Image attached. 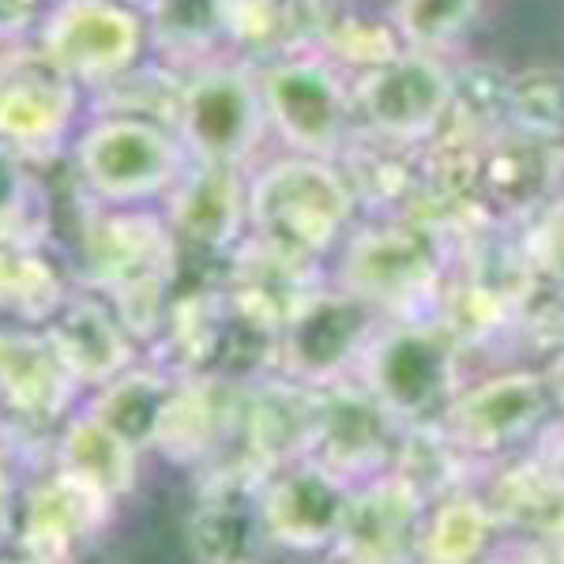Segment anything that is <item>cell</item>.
<instances>
[{
  "label": "cell",
  "mask_w": 564,
  "mask_h": 564,
  "mask_svg": "<svg viewBox=\"0 0 564 564\" xmlns=\"http://www.w3.org/2000/svg\"><path fill=\"white\" fill-rule=\"evenodd\" d=\"M350 218V188L321 159L268 166L249 188V223L275 257L302 263L327 252Z\"/></svg>",
  "instance_id": "obj_1"
},
{
  "label": "cell",
  "mask_w": 564,
  "mask_h": 564,
  "mask_svg": "<svg viewBox=\"0 0 564 564\" xmlns=\"http://www.w3.org/2000/svg\"><path fill=\"white\" fill-rule=\"evenodd\" d=\"M90 279L109 294L129 332H151L177 271V238L154 215H106L87 226Z\"/></svg>",
  "instance_id": "obj_2"
},
{
  "label": "cell",
  "mask_w": 564,
  "mask_h": 564,
  "mask_svg": "<svg viewBox=\"0 0 564 564\" xmlns=\"http://www.w3.org/2000/svg\"><path fill=\"white\" fill-rule=\"evenodd\" d=\"M31 39L72 84L109 87L140 61L148 15L121 0H45Z\"/></svg>",
  "instance_id": "obj_3"
},
{
  "label": "cell",
  "mask_w": 564,
  "mask_h": 564,
  "mask_svg": "<svg viewBox=\"0 0 564 564\" xmlns=\"http://www.w3.org/2000/svg\"><path fill=\"white\" fill-rule=\"evenodd\" d=\"M185 159L177 135L143 117H98L76 140L79 181L90 196L117 207L170 193L188 170Z\"/></svg>",
  "instance_id": "obj_4"
},
{
  "label": "cell",
  "mask_w": 564,
  "mask_h": 564,
  "mask_svg": "<svg viewBox=\"0 0 564 564\" xmlns=\"http://www.w3.org/2000/svg\"><path fill=\"white\" fill-rule=\"evenodd\" d=\"M79 90L31 34L0 39V143L26 162L61 151L76 124Z\"/></svg>",
  "instance_id": "obj_5"
},
{
  "label": "cell",
  "mask_w": 564,
  "mask_h": 564,
  "mask_svg": "<svg viewBox=\"0 0 564 564\" xmlns=\"http://www.w3.org/2000/svg\"><path fill=\"white\" fill-rule=\"evenodd\" d=\"M174 129L181 148L207 166L238 170L268 129L260 79L241 68H199L181 84Z\"/></svg>",
  "instance_id": "obj_6"
},
{
  "label": "cell",
  "mask_w": 564,
  "mask_h": 564,
  "mask_svg": "<svg viewBox=\"0 0 564 564\" xmlns=\"http://www.w3.org/2000/svg\"><path fill=\"white\" fill-rule=\"evenodd\" d=\"M366 384L380 411L430 414L456 384V339L441 327H395L366 350Z\"/></svg>",
  "instance_id": "obj_7"
},
{
  "label": "cell",
  "mask_w": 564,
  "mask_h": 564,
  "mask_svg": "<svg viewBox=\"0 0 564 564\" xmlns=\"http://www.w3.org/2000/svg\"><path fill=\"white\" fill-rule=\"evenodd\" d=\"M372 308L354 294H305L279 332V366L297 384H332L369 350Z\"/></svg>",
  "instance_id": "obj_8"
},
{
  "label": "cell",
  "mask_w": 564,
  "mask_h": 564,
  "mask_svg": "<svg viewBox=\"0 0 564 564\" xmlns=\"http://www.w3.org/2000/svg\"><path fill=\"white\" fill-rule=\"evenodd\" d=\"M354 494L324 463H290L282 475L263 489L260 523L271 542L294 553H313L339 542L350 516Z\"/></svg>",
  "instance_id": "obj_9"
},
{
  "label": "cell",
  "mask_w": 564,
  "mask_h": 564,
  "mask_svg": "<svg viewBox=\"0 0 564 564\" xmlns=\"http://www.w3.org/2000/svg\"><path fill=\"white\" fill-rule=\"evenodd\" d=\"M268 124L305 159L339 148L347 129V95L339 79L313 61H282L260 76Z\"/></svg>",
  "instance_id": "obj_10"
},
{
  "label": "cell",
  "mask_w": 564,
  "mask_h": 564,
  "mask_svg": "<svg viewBox=\"0 0 564 564\" xmlns=\"http://www.w3.org/2000/svg\"><path fill=\"white\" fill-rule=\"evenodd\" d=\"M550 380L539 372H500L448 403L444 422L463 448L497 452L527 436L550 411Z\"/></svg>",
  "instance_id": "obj_11"
},
{
  "label": "cell",
  "mask_w": 564,
  "mask_h": 564,
  "mask_svg": "<svg viewBox=\"0 0 564 564\" xmlns=\"http://www.w3.org/2000/svg\"><path fill=\"white\" fill-rule=\"evenodd\" d=\"M448 102V76L425 57L380 61L361 87V109H366L369 124L395 140L430 135L441 124Z\"/></svg>",
  "instance_id": "obj_12"
},
{
  "label": "cell",
  "mask_w": 564,
  "mask_h": 564,
  "mask_svg": "<svg viewBox=\"0 0 564 564\" xmlns=\"http://www.w3.org/2000/svg\"><path fill=\"white\" fill-rule=\"evenodd\" d=\"M417 520L422 489L406 475H384L350 500L347 527L335 545L350 564H403L414 550Z\"/></svg>",
  "instance_id": "obj_13"
},
{
  "label": "cell",
  "mask_w": 564,
  "mask_h": 564,
  "mask_svg": "<svg viewBox=\"0 0 564 564\" xmlns=\"http://www.w3.org/2000/svg\"><path fill=\"white\" fill-rule=\"evenodd\" d=\"M53 350L76 384H113L132 366V339L113 305L98 297H65L50 327Z\"/></svg>",
  "instance_id": "obj_14"
},
{
  "label": "cell",
  "mask_w": 564,
  "mask_h": 564,
  "mask_svg": "<svg viewBox=\"0 0 564 564\" xmlns=\"http://www.w3.org/2000/svg\"><path fill=\"white\" fill-rule=\"evenodd\" d=\"M249 223V193L241 188L238 170L188 166L174 188H170V230L177 241L204 252H223L241 238Z\"/></svg>",
  "instance_id": "obj_15"
},
{
  "label": "cell",
  "mask_w": 564,
  "mask_h": 564,
  "mask_svg": "<svg viewBox=\"0 0 564 564\" xmlns=\"http://www.w3.org/2000/svg\"><path fill=\"white\" fill-rule=\"evenodd\" d=\"M109 497L95 486L61 470L57 478L42 481L26 500L23 516V557L39 564H65L79 539L102 527Z\"/></svg>",
  "instance_id": "obj_16"
},
{
  "label": "cell",
  "mask_w": 564,
  "mask_h": 564,
  "mask_svg": "<svg viewBox=\"0 0 564 564\" xmlns=\"http://www.w3.org/2000/svg\"><path fill=\"white\" fill-rule=\"evenodd\" d=\"M347 294L372 305H411L433 286V257L411 234H369L354 241L343 263Z\"/></svg>",
  "instance_id": "obj_17"
},
{
  "label": "cell",
  "mask_w": 564,
  "mask_h": 564,
  "mask_svg": "<svg viewBox=\"0 0 564 564\" xmlns=\"http://www.w3.org/2000/svg\"><path fill=\"white\" fill-rule=\"evenodd\" d=\"M76 380L61 366L50 335L0 327V399L12 411L31 417H53L65 411Z\"/></svg>",
  "instance_id": "obj_18"
},
{
  "label": "cell",
  "mask_w": 564,
  "mask_h": 564,
  "mask_svg": "<svg viewBox=\"0 0 564 564\" xmlns=\"http://www.w3.org/2000/svg\"><path fill=\"white\" fill-rule=\"evenodd\" d=\"M316 422H321V399L308 395V388L271 384L249 406V444L263 463L282 467L313 452Z\"/></svg>",
  "instance_id": "obj_19"
},
{
  "label": "cell",
  "mask_w": 564,
  "mask_h": 564,
  "mask_svg": "<svg viewBox=\"0 0 564 564\" xmlns=\"http://www.w3.org/2000/svg\"><path fill=\"white\" fill-rule=\"evenodd\" d=\"M313 452L327 470L343 478V470H361L384 452V433H380V403L361 391H339V395L321 403V422H316Z\"/></svg>",
  "instance_id": "obj_20"
},
{
  "label": "cell",
  "mask_w": 564,
  "mask_h": 564,
  "mask_svg": "<svg viewBox=\"0 0 564 564\" xmlns=\"http://www.w3.org/2000/svg\"><path fill=\"white\" fill-rule=\"evenodd\" d=\"M61 463H65L61 467L65 475L95 486L109 500L129 494L135 481V448L95 414L68 425L65 441H61Z\"/></svg>",
  "instance_id": "obj_21"
},
{
  "label": "cell",
  "mask_w": 564,
  "mask_h": 564,
  "mask_svg": "<svg viewBox=\"0 0 564 564\" xmlns=\"http://www.w3.org/2000/svg\"><path fill=\"white\" fill-rule=\"evenodd\" d=\"M170 399H174V388H170L166 377L148 369H129L113 384H106L102 399L95 406V417L106 422L113 433H121L140 452L159 441V425Z\"/></svg>",
  "instance_id": "obj_22"
},
{
  "label": "cell",
  "mask_w": 564,
  "mask_h": 564,
  "mask_svg": "<svg viewBox=\"0 0 564 564\" xmlns=\"http://www.w3.org/2000/svg\"><path fill=\"white\" fill-rule=\"evenodd\" d=\"M50 234V196H45L34 162L0 143V245L42 249Z\"/></svg>",
  "instance_id": "obj_23"
},
{
  "label": "cell",
  "mask_w": 564,
  "mask_h": 564,
  "mask_svg": "<svg viewBox=\"0 0 564 564\" xmlns=\"http://www.w3.org/2000/svg\"><path fill=\"white\" fill-rule=\"evenodd\" d=\"M263 523L260 508L252 512L238 497H212L193 516V550L199 564H249L252 550H257Z\"/></svg>",
  "instance_id": "obj_24"
},
{
  "label": "cell",
  "mask_w": 564,
  "mask_h": 564,
  "mask_svg": "<svg viewBox=\"0 0 564 564\" xmlns=\"http://www.w3.org/2000/svg\"><path fill=\"white\" fill-rule=\"evenodd\" d=\"M65 305V286L39 249L0 245V308L23 321H53Z\"/></svg>",
  "instance_id": "obj_25"
},
{
  "label": "cell",
  "mask_w": 564,
  "mask_h": 564,
  "mask_svg": "<svg viewBox=\"0 0 564 564\" xmlns=\"http://www.w3.org/2000/svg\"><path fill=\"white\" fill-rule=\"evenodd\" d=\"M226 430V406L212 384H188L174 391L159 425V448L174 459H196L215 448L218 433Z\"/></svg>",
  "instance_id": "obj_26"
},
{
  "label": "cell",
  "mask_w": 564,
  "mask_h": 564,
  "mask_svg": "<svg viewBox=\"0 0 564 564\" xmlns=\"http://www.w3.org/2000/svg\"><path fill=\"white\" fill-rule=\"evenodd\" d=\"M494 534V516L475 497H452L433 512L422 534L425 564H475Z\"/></svg>",
  "instance_id": "obj_27"
},
{
  "label": "cell",
  "mask_w": 564,
  "mask_h": 564,
  "mask_svg": "<svg viewBox=\"0 0 564 564\" xmlns=\"http://www.w3.org/2000/svg\"><path fill=\"white\" fill-rule=\"evenodd\" d=\"M226 31V0H154L148 12V39L174 57H188Z\"/></svg>",
  "instance_id": "obj_28"
},
{
  "label": "cell",
  "mask_w": 564,
  "mask_h": 564,
  "mask_svg": "<svg viewBox=\"0 0 564 564\" xmlns=\"http://www.w3.org/2000/svg\"><path fill=\"white\" fill-rule=\"evenodd\" d=\"M475 12V0H406L399 23L414 42H444Z\"/></svg>",
  "instance_id": "obj_29"
},
{
  "label": "cell",
  "mask_w": 564,
  "mask_h": 564,
  "mask_svg": "<svg viewBox=\"0 0 564 564\" xmlns=\"http://www.w3.org/2000/svg\"><path fill=\"white\" fill-rule=\"evenodd\" d=\"M527 249H531V260L539 263L542 275H550L553 282H564V204L545 212L542 223L534 226Z\"/></svg>",
  "instance_id": "obj_30"
},
{
  "label": "cell",
  "mask_w": 564,
  "mask_h": 564,
  "mask_svg": "<svg viewBox=\"0 0 564 564\" xmlns=\"http://www.w3.org/2000/svg\"><path fill=\"white\" fill-rule=\"evenodd\" d=\"M42 8L45 0H0V39H8V34H31Z\"/></svg>",
  "instance_id": "obj_31"
},
{
  "label": "cell",
  "mask_w": 564,
  "mask_h": 564,
  "mask_svg": "<svg viewBox=\"0 0 564 564\" xmlns=\"http://www.w3.org/2000/svg\"><path fill=\"white\" fill-rule=\"evenodd\" d=\"M4 527H8V475L0 467V534H4Z\"/></svg>",
  "instance_id": "obj_32"
},
{
  "label": "cell",
  "mask_w": 564,
  "mask_h": 564,
  "mask_svg": "<svg viewBox=\"0 0 564 564\" xmlns=\"http://www.w3.org/2000/svg\"><path fill=\"white\" fill-rule=\"evenodd\" d=\"M550 388H553V395H561V399H564V361L557 366V372L550 377Z\"/></svg>",
  "instance_id": "obj_33"
},
{
  "label": "cell",
  "mask_w": 564,
  "mask_h": 564,
  "mask_svg": "<svg viewBox=\"0 0 564 564\" xmlns=\"http://www.w3.org/2000/svg\"><path fill=\"white\" fill-rule=\"evenodd\" d=\"M121 4L135 8V12H151V4H154V0H121Z\"/></svg>",
  "instance_id": "obj_34"
},
{
  "label": "cell",
  "mask_w": 564,
  "mask_h": 564,
  "mask_svg": "<svg viewBox=\"0 0 564 564\" xmlns=\"http://www.w3.org/2000/svg\"><path fill=\"white\" fill-rule=\"evenodd\" d=\"M0 564H39V561H31V557H12V561H0Z\"/></svg>",
  "instance_id": "obj_35"
}]
</instances>
